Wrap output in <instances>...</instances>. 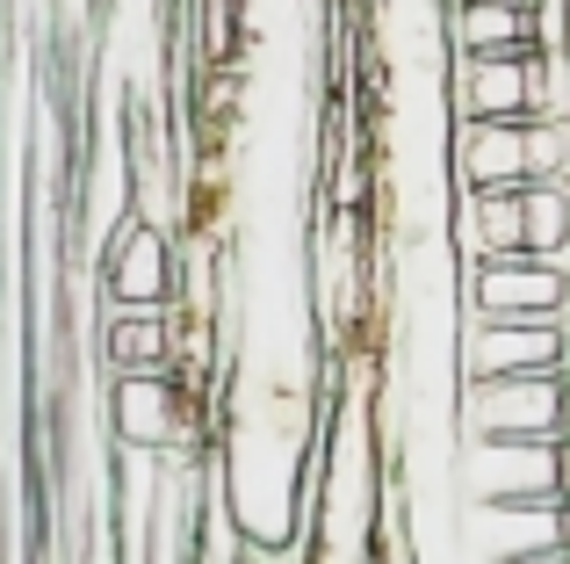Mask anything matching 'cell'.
Segmentation results:
<instances>
[{
	"instance_id": "cell-6",
	"label": "cell",
	"mask_w": 570,
	"mask_h": 564,
	"mask_svg": "<svg viewBox=\"0 0 570 564\" xmlns=\"http://www.w3.org/2000/svg\"><path fill=\"white\" fill-rule=\"evenodd\" d=\"M462 311L470 319H563L570 311V269L549 254L476 261L462 275Z\"/></svg>"
},
{
	"instance_id": "cell-7",
	"label": "cell",
	"mask_w": 570,
	"mask_h": 564,
	"mask_svg": "<svg viewBox=\"0 0 570 564\" xmlns=\"http://www.w3.org/2000/svg\"><path fill=\"white\" fill-rule=\"evenodd\" d=\"M101 290L124 311H167L181 296V261H174V232L124 217V225L101 240Z\"/></svg>"
},
{
	"instance_id": "cell-9",
	"label": "cell",
	"mask_w": 570,
	"mask_h": 564,
	"mask_svg": "<svg viewBox=\"0 0 570 564\" xmlns=\"http://www.w3.org/2000/svg\"><path fill=\"white\" fill-rule=\"evenodd\" d=\"M441 29H448V43H455V58H513V51H549L542 0H455Z\"/></svg>"
},
{
	"instance_id": "cell-10",
	"label": "cell",
	"mask_w": 570,
	"mask_h": 564,
	"mask_svg": "<svg viewBox=\"0 0 570 564\" xmlns=\"http://www.w3.org/2000/svg\"><path fill=\"white\" fill-rule=\"evenodd\" d=\"M101 362H109V377L174 369V304L167 311H124V304H109V319H101Z\"/></svg>"
},
{
	"instance_id": "cell-3",
	"label": "cell",
	"mask_w": 570,
	"mask_h": 564,
	"mask_svg": "<svg viewBox=\"0 0 570 564\" xmlns=\"http://www.w3.org/2000/svg\"><path fill=\"white\" fill-rule=\"evenodd\" d=\"M570 369V311L563 319H470L462 311L455 333V377L484 383V377H549Z\"/></svg>"
},
{
	"instance_id": "cell-4",
	"label": "cell",
	"mask_w": 570,
	"mask_h": 564,
	"mask_svg": "<svg viewBox=\"0 0 570 564\" xmlns=\"http://www.w3.org/2000/svg\"><path fill=\"white\" fill-rule=\"evenodd\" d=\"M448 109H455V124H491V116H557V95H549V51L455 58V72H448Z\"/></svg>"
},
{
	"instance_id": "cell-2",
	"label": "cell",
	"mask_w": 570,
	"mask_h": 564,
	"mask_svg": "<svg viewBox=\"0 0 570 564\" xmlns=\"http://www.w3.org/2000/svg\"><path fill=\"white\" fill-rule=\"evenodd\" d=\"M455 435L462 441H549V435H570V369L455 383Z\"/></svg>"
},
{
	"instance_id": "cell-8",
	"label": "cell",
	"mask_w": 570,
	"mask_h": 564,
	"mask_svg": "<svg viewBox=\"0 0 570 564\" xmlns=\"http://www.w3.org/2000/svg\"><path fill=\"white\" fill-rule=\"evenodd\" d=\"M470 522L499 564L570 557V499H476Z\"/></svg>"
},
{
	"instance_id": "cell-5",
	"label": "cell",
	"mask_w": 570,
	"mask_h": 564,
	"mask_svg": "<svg viewBox=\"0 0 570 564\" xmlns=\"http://www.w3.org/2000/svg\"><path fill=\"white\" fill-rule=\"evenodd\" d=\"M470 499H570V435L549 441H462Z\"/></svg>"
},
{
	"instance_id": "cell-1",
	"label": "cell",
	"mask_w": 570,
	"mask_h": 564,
	"mask_svg": "<svg viewBox=\"0 0 570 564\" xmlns=\"http://www.w3.org/2000/svg\"><path fill=\"white\" fill-rule=\"evenodd\" d=\"M448 174L455 188H534L570 174L563 116H491V124L448 130Z\"/></svg>"
}]
</instances>
